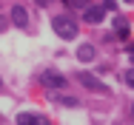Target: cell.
Masks as SVG:
<instances>
[{
	"label": "cell",
	"mask_w": 134,
	"mask_h": 125,
	"mask_svg": "<svg viewBox=\"0 0 134 125\" xmlns=\"http://www.w3.org/2000/svg\"><path fill=\"white\" fill-rule=\"evenodd\" d=\"M71 6H74V9H86V6H88V0H71Z\"/></svg>",
	"instance_id": "12"
},
{
	"label": "cell",
	"mask_w": 134,
	"mask_h": 125,
	"mask_svg": "<svg viewBox=\"0 0 134 125\" xmlns=\"http://www.w3.org/2000/svg\"><path fill=\"white\" fill-rule=\"evenodd\" d=\"M40 85H43V88H69V80L63 74H57L54 68H46V71L40 74Z\"/></svg>",
	"instance_id": "3"
},
{
	"label": "cell",
	"mask_w": 134,
	"mask_h": 125,
	"mask_svg": "<svg viewBox=\"0 0 134 125\" xmlns=\"http://www.w3.org/2000/svg\"><path fill=\"white\" fill-rule=\"evenodd\" d=\"M52 28L57 37H63V40H77V34H80V26L74 17H69V14H57L52 17Z\"/></svg>",
	"instance_id": "1"
},
{
	"label": "cell",
	"mask_w": 134,
	"mask_h": 125,
	"mask_svg": "<svg viewBox=\"0 0 134 125\" xmlns=\"http://www.w3.org/2000/svg\"><path fill=\"white\" fill-rule=\"evenodd\" d=\"M12 26H17V28H26L29 26V11L23 6H12Z\"/></svg>",
	"instance_id": "6"
},
{
	"label": "cell",
	"mask_w": 134,
	"mask_h": 125,
	"mask_svg": "<svg viewBox=\"0 0 134 125\" xmlns=\"http://www.w3.org/2000/svg\"><path fill=\"white\" fill-rule=\"evenodd\" d=\"M123 80H126V82H129V85H131V88H134V68H129V71L123 74Z\"/></svg>",
	"instance_id": "10"
},
{
	"label": "cell",
	"mask_w": 134,
	"mask_h": 125,
	"mask_svg": "<svg viewBox=\"0 0 134 125\" xmlns=\"http://www.w3.org/2000/svg\"><path fill=\"white\" fill-rule=\"evenodd\" d=\"M0 85H3V80H0Z\"/></svg>",
	"instance_id": "17"
},
{
	"label": "cell",
	"mask_w": 134,
	"mask_h": 125,
	"mask_svg": "<svg viewBox=\"0 0 134 125\" xmlns=\"http://www.w3.org/2000/svg\"><path fill=\"white\" fill-rule=\"evenodd\" d=\"M114 31H117L120 40H129V20L120 17V14H114Z\"/></svg>",
	"instance_id": "8"
},
{
	"label": "cell",
	"mask_w": 134,
	"mask_h": 125,
	"mask_svg": "<svg viewBox=\"0 0 134 125\" xmlns=\"http://www.w3.org/2000/svg\"><path fill=\"white\" fill-rule=\"evenodd\" d=\"M129 54H134V43H131V46H129Z\"/></svg>",
	"instance_id": "14"
},
{
	"label": "cell",
	"mask_w": 134,
	"mask_h": 125,
	"mask_svg": "<svg viewBox=\"0 0 134 125\" xmlns=\"http://www.w3.org/2000/svg\"><path fill=\"white\" fill-rule=\"evenodd\" d=\"M17 125H49V117L46 114H31V111H20L14 117Z\"/></svg>",
	"instance_id": "4"
},
{
	"label": "cell",
	"mask_w": 134,
	"mask_h": 125,
	"mask_svg": "<svg viewBox=\"0 0 134 125\" xmlns=\"http://www.w3.org/2000/svg\"><path fill=\"white\" fill-rule=\"evenodd\" d=\"M131 117H134V105H131Z\"/></svg>",
	"instance_id": "16"
},
{
	"label": "cell",
	"mask_w": 134,
	"mask_h": 125,
	"mask_svg": "<svg viewBox=\"0 0 134 125\" xmlns=\"http://www.w3.org/2000/svg\"><path fill=\"white\" fill-rule=\"evenodd\" d=\"M123 3H134V0H123Z\"/></svg>",
	"instance_id": "15"
},
{
	"label": "cell",
	"mask_w": 134,
	"mask_h": 125,
	"mask_svg": "<svg viewBox=\"0 0 134 125\" xmlns=\"http://www.w3.org/2000/svg\"><path fill=\"white\" fill-rule=\"evenodd\" d=\"M34 3H37V6H49L52 0H34Z\"/></svg>",
	"instance_id": "13"
},
{
	"label": "cell",
	"mask_w": 134,
	"mask_h": 125,
	"mask_svg": "<svg viewBox=\"0 0 134 125\" xmlns=\"http://www.w3.org/2000/svg\"><path fill=\"white\" fill-rule=\"evenodd\" d=\"M77 80H80V82L88 88V91H94V94H100V97H108V94H111V88H108L106 82H103L100 77L88 74V71H77Z\"/></svg>",
	"instance_id": "2"
},
{
	"label": "cell",
	"mask_w": 134,
	"mask_h": 125,
	"mask_svg": "<svg viewBox=\"0 0 134 125\" xmlns=\"http://www.w3.org/2000/svg\"><path fill=\"white\" fill-rule=\"evenodd\" d=\"M103 11H106L103 6H91V3H88V6L83 9V20L91 23V26H100L103 23Z\"/></svg>",
	"instance_id": "5"
},
{
	"label": "cell",
	"mask_w": 134,
	"mask_h": 125,
	"mask_svg": "<svg viewBox=\"0 0 134 125\" xmlns=\"http://www.w3.org/2000/svg\"><path fill=\"white\" fill-rule=\"evenodd\" d=\"M94 57H97V49L88 46V43H83L80 49H77V60H80V63H91Z\"/></svg>",
	"instance_id": "7"
},
{
	"label": "cell",
	"mask_w": 134,
	"mask_h": 125,
	"mask_svg": "<svg viewBox=\"0 0 134 125\" xmlns=\"http://www.w3.org/2000/svg\"><path fill=\"white\" fill-rule=\"evenodd\" d=\"M52 100L60 102V105H66V108H69V105H71V108H77V105H80V100H77V97H66V94H63V97H57V94H54Z\"/></svg>",
	"instance_id": "9"
},
{
	"label": "cell",
	"mask_w": 134,
	"mask_h": 125,
	"mask_svg": "<svg viewBox=\"0 0 134 125\" xmlns=\"http://www.w3.org/2000/svg\"><path fill=\"white\" fill-rule=\"evenodd\" d=\"M103 9H114L117 11V0H103Z\"/></svg>",
	"instance_id": "11"
}]
</instances>
